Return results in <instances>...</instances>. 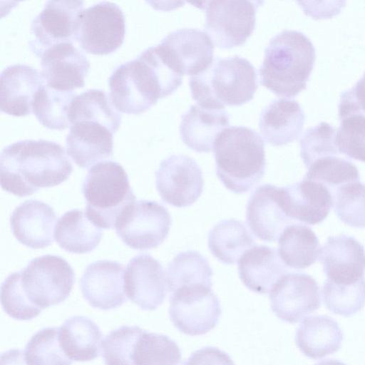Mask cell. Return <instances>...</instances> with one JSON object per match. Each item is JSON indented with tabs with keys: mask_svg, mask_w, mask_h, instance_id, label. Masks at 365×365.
<instances>
[{
	"mask_svg": "<svg viewBox=\"0 0 365 365\" xmlns=\"http://www.w3.org/2000/svg\"><path fill=\"white\" fill-rule=\"evenodd\" d=\"M322 294L330 311L341 316H351L365 305V278L351 284H339L327 279Z\"/></svg>",
	"mask_w": 365,
	"mask_h": 365,
	"instance_id": "39",
	"label": "cell"
},
{
	"mask_svg": "<svg viewBox=\"0 0 365 365\" xmlns=\"http://www.w3.org/2000/svg\"><path fill=\"white\" fill-rule=\"evenodd\" d=\"M271 309L282 321L297 323L320 307L319 288L316 280L304 273H288L269 292Z\"/></svg>",
	"mask_w": 365,
	"mask_h": 365,
	"instance_id": "13",
	"label": "cell"
},
{
	"mask_svg": "<svg viewBox=\"0 0 365 365\" xmlns=\"http://www.w3.org/2000/svg\"><path fill=\"white\" fill-rule=\"evenodd\" d=\"M183 365H235L225 351L207 346L194 351Z\"/></svg>",
	"mask_w": 365,
	"mask_h": 365,
	"instance_id": "44",
	"label": "cell"
},
{
	"mask_svg": "<svg viewBox=\"0 0 365 365\" xmlns=\"http://www.w3.org/2000/svg\"><path fill=\"white\" fill-rule=\"evenodd\" d=\"M339 116L336 135L339 152L365 163V114L351 108H339Z\"/></svg>",
	"mask_w": 365,
	"mask_h": 365,
	"instance_id": "36",
	"label": "cell"
},
{
	"mask_svg": "<svg viewBox=\"0 0 365 365\" xmlns=\"http://www.w3.org/2000/svg\"><path fill=\"white\" fill-rule=\"evenodd\" d=\"M212 269L200 252L188 250L178 253L168 264L166 270L168 291L204 284L212 287Z\"/></svg>",
	"mask_w": 365,
	"mask_h": 365,
	"instance_id": "33",
	"label": "cell"
},
{
	"mask_svg": "<svg viewBox=\"0 0 365 365\" xmlns=\"http://www.w3.org/2000/svg\"><path fill=\"white\" fill-rule=\"evenodd\" d=\"M262 3L247 0L202 2L205 32L212 43L221 48L244 44L254 31L257 10Z\"/></svg>",
	"mask_w": 365,
	"mask_h": 365,
	"instance_id": "7",
	"label": "cell"
},
{
	"mask_svg": "<svg viewBox=\"0 0 365 365\" xmlns=\"http://www.w3.org/2000/svg\"><path fill=\"white\" fill-rule=\"evenodd\" d=\"M0 365H27L24 352L21 349H10L2 353Z\"/></svg>",
	"mask_w": 365,
	"mask_h": 365,
	"instance_id": "46",
	"label": "cell"
},
{
	"mask_svg": "<svg viewBox=\"0 0 365 365\" xmlns=\"http://www.w3.org/2000/svg\"><path fill=\"white\" fill-rule=\"evenodd\" d=\"M287 272L277 251L267 245L252 247L238 260L241 281L247 288L258 294L270 292Z\"/></svg>",
	"mask_w": 365,
	"mask_h": 365,
	"instance_id": "24",
	"label": "cell"
},
{
	"mask_svg": "<svg viewBox=\"0 0 365 365\" xmlns=\"http://www.w3.org/2000/svg\"><path fill=\"white\" fill-rule=\"evenodd\" d=\"M75 96L73 91L56 90L45 83L36 93L32 113L38 122L47 128L66 129L71 125L68 113Z\"/></svg>",
	"mask_w": 365,
	"mask_h": 365,
	"instance_id": "34",
	"label": "cell"
},
{
	"mask_svg": "<svg viewBox=\"0 0 365 365\" xmlns=\"http://www.w3.org/2000/svg\"><path fill=\"white\" fill-rule=\"evenodd\" d=\"M334 212L341 221L355 227H365V185L346 183L332 194Z\"/></svg>",
	"mask_w": 365,
	"mask_h": 365,
	"instance_id": "41",
	"label": "cell"
},
{
	"mask_svg": "<svg viewBox=\"0 0 365 365\" xmlns=\"http://www.w3.org/2000/svg\"><path fill=\"white\" fill-rule=\"evenodd\" d=\"M256 243L245 225L237 220H225L210 231L208 247L221 262L235 264L241 255Z\"/></svg>",
	"mask_w": 365,
	"mask_h": 365,
	"instance_id": "31",
	"label": "cell"
},
{
	"mask_svg": "<svg viewBox=\"0 0 365 365\" xmlns=\"http://www.w3.org/2000/svg\"><path fill=\"white\" fill-rule=\"evenodd\" d=\"M305 120L303 109L294 100L274 99L261 112L259 128L266 141L274 146L296 140Z\"/></svg>",
	"mask_w": 365,
	"mask_h": 365,
	"instance_id": "25",
	"label": "cell"
},
{
	"mask_svg": "<svg viewBox=\"0 0 365 365\" xmlns=\"http://www.w3.org/2000/svg\"><path fill=\"white\" fill-rule=\"evenodd\" d=\"M125 16L121 8L111 1H101L83 9L76 24V41L87 53L107 55L123 43Z\"/></svg>",
	"mask_w": 365,
	"mask_h": 365,
	"instance_id": "8",
	"label": "cell"
},
{
	"mask_svg": "<svg viewBox=\"0 0 365 365\" xmlns=\"http://www.w3.org/2000/svg\"><path fill=\"white\" fill-rule=\"evenodd\" d=\"M216 174L232 192L250 191L264 176V143L255 130L231 126L217 136L214 146Z\"/></svg>",
	"mask_w": 365,
	"mask_h": 365,
	"instance_id": "3",
	"label": "cell"
},
{
	"mask_svg": "<svg viewBox=\"0 0 365 365\" xmlns=\"http://www.w3.org/2000/svg\"><path fill=\"white\" fill-rule=\"evenodd\" d=\"M182 354L169 336L144 330L133 355L134 365H179Z\"/></svg>",
	"mask_w": 365,
	"mask_h": 365,
	"instance_id": "35",
	"label": "cell"
},
{
	"mask_svg": "<svg viewBox=\"0 0 365 365\" xmlns=\"http://www.w3.org/2000/svg\"><path fill=\"white\" fill-rule=\"evenodd\" d=\"M72 171L64 148L53 141L20 140L4 148L0 155L1 186L19 197L58 185Z\"/></svg>",
	"mask_w": 365,
	"mask_h": 365,
	"instance_id": "1",
	"label": "cell"
},
{
	"mask_svg": "<svg viewBox=\"0 0 365 365\" xmlns=\"http://www.w3.org/2000/svg\"><path fill=\"white\" fill-rule=\"evenodd\" d=\"M189 84L197 104L210 109L244 104L258 87L255 68L239 56L216 57L207 68L191 76Z\"/></svg>",
	"mask_w": 365,
	"mask_h": 365,
	"instance_id": "4",
	"label": "cell"
},
{
	"mask_svg": "<svg viewBox=\"0 0 365 365\" xmlns=\"http://www.w3.org/2000/svg\"><path fill=\"white\" fill-rule=\"evenodd\" d=\"M60 346L71 360L89 361L101 354L102 333L99 327L84 316H74L58 327Z\"/></svg>",
	"mask_w": 365,
	"mask_h": 365,
	"instance_id": "27",
	"label": "cell"
},
{
	"mask_svg": "<svg viewBox=\"0 0 365 365\" xmlns=\"http://www.w3.org/2000/svg\"><path fill=\"white\" fill-rule=\"evenodd\" d=\"M246 222L257 238L275 242L292 220L282 203V187L270 184L258 187L251 195L246 208Z\"/></svg>",
	"mask_w": 365,
	"mask_h": 365,
	"instance_id": "17",
	"label": "cell"
},
{
	"mask_svg": "<svg viewBox=\"0 0 365 365\" xmlns=\"http://www.w3.org/2000/svg\"><path fill=\"white\" fill-rule=\"evenodd\" d=\"M83 1L75 0L48 1L36 16L31 26V50L38 57L48 48L76 41V24L83 10Z\"/></svg>",
	"mask_w": 365,
	"mask_h": 365,
	"instance_id": "11",
	"label": "cell"
},
{
	"mask_svg": "<svg viewBox=\"0 0 365 365\" xmlns=\"http://www.w3.org/2000/svg\"><path fill=\"white\" fill-rule=\"evenodd\" d=\"M85 214L96 227L111 229L120 216L135 202L128 176L117 162L94 165L82 184Z\"/></svg>",
	"mask_w": 365,
	"mask_h": 365,
	"instance_id": "5",
	"label": "cell"
},
{
	"mask_svg": "<svg viewBox=\"0 0 365 365\" xmlns=\"http://www.w3.org/2000/svg\"><path fill=\"white\" fill-rule=\"evenodd\" d=\"M54 237L65 251L84 254L91 252L99 245L102 231L82 210L74 209L60 217L55 227Z\"/></svg>",
	"mask_w": 365,
	"mask_h": 365,
	"instance_id": "29",
	"label": "cell"
},
{
	"mask_svg": "<svg viewBox=\"0 0 365 365\" xmlns=\"http://www.w3.org/2000/svg\"><path fill=\"white\" fill-rule=\"evenodd\" d=\"M172 219L167 209L151 200L135 201L115 225L117 235L130 248H155L167 237Z\"/></svg>",
	"mask_w": 365,
	"mask_h": 365,
	"instance_id": "10",
	"label": "cell"
},
{
	"mask_svg": "<svg viewBox=\"0 0 365 365\" xmlns=\"http://www.w3.org/2000/svg\"><path fill=\"white\" fill-rule=\"evenodd\" d=\"M58 327H46L35 333L26 344L27 365H71L58 340Z\"/></svg>",
	"mask_w": 365,
	"mask_h": 365,
	"instance_id": "37",
	"label": "cell"
},
{
	"mask_svg": "<svg viewBox=\"0 0 365 365\" xmlns=\"http://www.w3.org/2000/svg\"><path fill=\"white\" fill-rule=\"evenodd\" d=\"M336 130L326 122L306 130L299 140L300 155L308 168L314 161L327 156H336Z\"/></svg>",
	"mask_w": 365,
	"mask_h": 365,
	"instance_id": "42",
	"label": "cell"
},
{
	"mask_svg": "<svg viewBox=\"0 0 365 365\" xmlns=\"http://www.w3.org/2000/svg\"><path fill=\"white\" fill-rule=\"evenodd\" d=\"M113 134L96 121L73 123L66 138L67 153L78 167L88 168L112 157Z\"/></svg>",
	"mask_w": 365,
	"mask_h": 365,
	"instance_id": "23",
	"label": "cell"
},
{
	"mask_svg": "<svg viewBox=\"0 0 365 365\" xmlns=\"http://www.w3.org/2000/svg\"><path fill=\"white\" fill-rule=\"evenodd\" d=\"M305 178L325 185L331 195L340 186L359 181L357 168L351 162L336 156H327L314 161Z\"/></svg>",
	"mask_w": 365,
	"mask_h": 365,
	"instance_id": "38",
	"label": "cell"
},
{
	"mask_svg": "<svg viewBox=\"0 0 365 365\" xmlns=\"http://www.w3.org/2000/svg\"><path fill=\"white\" fill-rule=\"evenodd\" d=\"M124 288L126 297L140 308L155 309L168 292L162 264L148 254L135 256L127 264Z\"/></svg>",
	"mask_w": 365,
	"mask_h": 365,
	"instance_id": "15",
	"label": "cell"
},
{
	"mask_svg": "<svg viewBox=\"0 0 365 365\" xmlns=\"http://www.w3.org/2000/svg\"><path fill=\"white\" fill-rule=\"evenodd\" d=\"M45 83L41 71L30 66L5 68L0 76L1 110L17 117L29 115L36 93Z\"/></svg>",
	"mask_w": 365,
	"mask_h": 365,
	"instance_id": "21",
	"label": "cell"
},
{
	"mask_svg": "<svg viewBox=\"0 0 365 365\" xmlns=\"http://www.w3.org/2000/svg\"><path fill=\"white\" fill-rule=\"evenodd\" d=\"M68 118L71 125L80 120L98 122L113 133L121 124V115L110 95L100 89H90L76 96L70 105Z\"/></svg>",
	"mask_w": 365,
	"mask_h": 365,
	"instance_id": "32",
	"label": "cell"
},
{
	"mask_svg": "<svg viewBox=\"0 0 365 365\" xmlns=\"http://www.w3.org/2000/svg\"><path fill=\"white\" fill-rule=\"evenodd\" d=\"M229 118L224 109H210L198 104L192 105L182 115L181 139L196 152H210L219 134L229 127Z\"/></svg>",
	"mask_w": 365,
	"mask_h": 365,
	"instance_id": "26",
	"label": "cell"
},
{
	"mask_svg": "<svg viewBox=\"0 0 365 365\" xmlns=\"http://www.w3.org/2000/svg\"><path fill=\"white\" fill-rule=\"evenodd\" d=\"M339 103L365 114V73L352 88L341 93Z\"/></svg>",
	"mask_w": 365,
	"mask_h": 365,
	"instance_id": "45",
	"label": "cell"
},
{
	"mask_svg": "<svg viewBox=\"0 0 365 365\" xmlns=\"http://www.w3.org/2000/svg\"><path fill=\"white\" fill-rule=\"evenodd\" d=\"M327 279L339 284H351L364 278L365 250L353 237H329L320 250Z\"/></svg>",
	"mask_w": 365,
	"mask_h": 365,
	"instance_id": "19",
	"label": "cell"
},
{
	"mask_svg": "<svg viewBox=\"0 0 365 365\" xmlns=\"http://www.w3.org/2000/svg\"><path fill=\"white\" fill-rule=\"evenodd\" d=\"M158 46L168 64L181 75H197L213 60V43L206 32L197 29L173 31Z\"/></svg>",
	"mask_w": 365,
	"mask_h": 365,
	"instance_id": "14",
	"label": "cell"
},
{
	"mask_svg": "<svg viewBox=\"0 0 365 365\" xmlns=\"http://www.w3.org/2000/svg\"><path fill=\"white\" fill-rule=\"evenodd\" d=\"M315 365H346L344 363L334 359H327L317 363Z\"/></svg>",
	"mask_w": 365,
	"mask_h": 365,
	"instance_id": "47",
	"label": "cell"
},
{
	"mask_svg": "<svg viewBox=\"0 0 365 365\" xmlns=\"http://www.w3.org/2000/svg\"><path fill=\"white\" fill-rule=\"evenodd\" d=\"M320 250L316 234L305 225H290L279 236L278 254L289 267L302 269L309 267L319 259Z\"/></svg>",
	"mask_w": 365,
	"mask_h": 365,
	"instance_id": "30",
	"label": "cell"
},
{
	"mask_svg": "<svg viewBox=\"0 0 365 365\" xmlns=\"http://www.w3.org/2000/svg\"><path fill=\"white\" fill-rule=\"evenodd\" d=\"M20 274L26 296L42 309L65 301L75 282V274L68 262L52 255L31 259Z\"/></svg>",
	"mask_w": 365,
	"mask_h": 365,
	"instance_id": "6",
	"label": "cell"
},
{
	"mask_svg": "<svg viewBox=\"0 0 365 365\" xmlns=\"http://www.w3.org/2000/svg\"><path fill=\"white\" fill-rule=\"evenodd\" d=\"M40 58L41 73L48 86L63 91H73L83 87L90 63L73 43L54 46Z\"/></svg>",
	"mask_w": 365,
	"mask_h": 365,
	"instance_id": "18",
	"label": "cell"
},
{
	"mask_svg": "<svg viewBox=\"0 0 365 365\" xmlns=\"http://www.w3.org/2000/svg\"><path fill=\"white\" fill-rule=\"evenodd\" d=\"M56 221L53 209L36 200L22 202L10 217L14 236L20 243L32 249H42L53 243Z\"/></svg>",
	"mask_w": 365,
	"mask_h": 365,
	"instance_id": "22",
	"label": "cell"
},
{
	"mask_svg": "<svg viewBox=\"0 0 365 365\" xmlns=\"http://www.w3.org/2000/svg\"><path fill=\"white\" fill-rule=\"evenodd\" d=\"M155 185L165 202L185 207L200 197L204 180L195 160L184 155H172L161 161L155 172Z\"/></svg>",
	"mask_w": 365,
	"mask_h": 365,
	"instance_id": "12",
	"label": "cell"
},
{
	"mask_svg": "<svg viewBox=\"0 0 365 365\" xmlns=\"http://www.w3.org/2000/svg\"><path fill=\"white\" fill-rule=\"evenodd\" d=\"M316 58L310 39L295 30L271 38L259 69L260 83L278 96L292 98L307 87Z\"/></svg>",
	"mask_w": 365,
	"mask_h": 365,
	"instance_id": "2",
	"label": "cell"
},
{
	"mask_svg": "<svg viewBox=\"0 0 365 365\" xmlns=\"http://www.w3.org/2000/svg\"><path fill=\"white\" fill-rule=\"evenodd\" d=\"M342 339L343 334L336 322L324 315L306 317L298 327L295 336L300 351L314 359L338 351Z\"/></svg>",
	"mask_w": 365,
	"mask_h": 365,
	"instance_id": "28",
	"label": "cell"
},
{
	"mask_svg": "<svg viewBox=\"0 0 365 365\" xmlns=\"http://www.w3.org/2000/svg\"><path fill=\"white\" fill-rule=\"evenodd\" d=\"M144 329L138 326H122L102 340V356L106 365H134L136 344Z\"/></svg>",
	"mask_w": 365,
	"mask_h": 365,
	"instance_id": "40",
	"label": "cell"
},
{
	"mask_svg": "<svg viewBox=\"0 0 365 365\" xmlns=\"http://www.w3.org/2000/svg\"><path fill=\"white\" fill-rule=\"evenodd\" d=\"M221 313L219 299L211 287H182L170 294V319L175 327L185 334H205L217 324Z\"/></svg>",
	"mask_w": 365,
	"mask_h": 365,
	"instance_id": "9",
	"label": "cell"
},
{
	"mask_svg": "<svg viewBox=\"0 0 365 365\" xmlns=\"http://www.w3.org/2000/svg\"><path fill=\"white\" fill-rule=\"evenodd\" d=\"M80 285L83 298L94 308L109 310L126 302L124 266L118 262L98 260L88 264Z\"/></svg>",
	"mask_w": 365,
	"mask_h": 365,
	"instance_id": "16",
	"label": "cell"
},
{
	"mask_svg": "<svg viewBox=\"0 0 365 365\" xmlns=\"http://www.w3.org/2000/svg\"><path fill=\"white\" fill-rule=\"evenodd\" d=\"M1 303L4 311L17 320H31L43 310L26 296L21 284L20 271L9 274L1 284Z\"/></svg>",
	"mask_w": 365,
	"mask_h": 365,
	"instance_id": "43",
	"label": "cell"
},
{
	"mask_svg": "<svg viewBox=\"0 0 365 365\" xmlns=\"http://www.w3.org/2000/svg\"><path fill=\"white\" fill-rule=\"evenodd\" d=\"M282 203L289 218L314 225L327 217L333 207V197L325 185L304 178L282 187Z\"/></svg>",
	"mask_w": 365,
	"mask_h": 365,
	"instance_id": "20",
	"label": "cell"
}]
</instances>
